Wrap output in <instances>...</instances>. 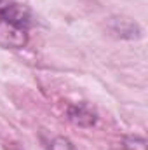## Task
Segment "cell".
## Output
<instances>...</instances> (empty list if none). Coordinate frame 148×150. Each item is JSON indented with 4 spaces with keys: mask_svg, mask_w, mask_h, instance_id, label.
<instances>
[{
    "mask_svg": "<svg viewBox=\"0 0 148 150\" xmlns=\"http://www.w3.org/2000/svg\"><path fill=\"white\" fill-rule=\"evenodd\" d=\"M51 150H73V149H72V145H70L66 140L58 138V140H54V143H52Z\"/></svg>",
    "mask_w": 148,
    "mask_h": 150,
    "instance_id": "cell-2",
    "label": "cell"
},
{
    "mask_svg": "<svg viewBox=\"0 0 148 150\" xmlns=\"http://www.w3.org/2000/svg\"><path fill=\"white\" fill-rule=\"evenodd\" d=\"M30 19L26 11L12 0H0V45L19 49L28 40Z\"/></svg>",
    "mask_w": 148,
    "mask_h": 150,
    "instance_id": "cell-1",
    "label": "cell"
}]
</instances>
